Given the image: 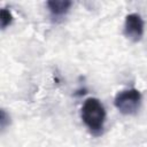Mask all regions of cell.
<instances>
[{
	"label": "cell",
	"mask_w": 147,
	"mask_h": 147,
	"mask_svg": "<svg viewBox=\"0 0 147 147\" xmlns=\"http://www.w3.org/2000/svg\"><path fill=\"white\" fill-rule=\"evenodd\" d=\"M80 117L94 136H99L102 132L106 122V110L99 99L87 98L82 106Z\"/></svg>",
	"instance_id": "obj_1"
},
{
	"label": "cell",
	"mask_w": 147,
	"mask_h": 147,
	"mask_svg": "<svg viewBox=\"0 0 147 147\" xmlns=\"http://www.w3.org/2000/svg\"><path fill=\"white\" fill-rule=\"evenodd\" d=\"M141 102V93L137 88H127L116 94L114 105L123 115H134Z\"/></svg>",
	"instance_id": "obj_2"
},
{
	"label": "cell",
	"mask_w": 147,
	"mask_h": 147,
	"mask_svg": "<svg viewBox=\"0 0 147 147\" xmlns=\"http://www.w3.org/2000/svg\"><path fill=\"white\" fill-rule=\"evenodd\" d=\"M144 30H145V23L139 14L132 13L126 15L123 32L129 40H131L132 42L140 41L144 36Z\"/></svg>",
	"instance_id": "obj_3"
},
{
	"label": "cell",
	"mask_w": 147,
	"mask_h": 147,
	"mask_svg": "<svg viewBox=\"0 0 147 147\" xmlns=\"http://www.w3.org/2000/svg\"><path fill=\"white\" fill-rule=\"evenodd\" d=\"M72 2L70 0H49L47 1V7L51 16L54 20L62 18L70 9Z\"/></svg>",
	"instance_id": "obj_4"
},
{
	"label": "cell",
	"mask_w": 147,
	"mask_h": 147,
	"mask_svg": "<svg viewBox=\"0 0 147 147\" xmlns=\"http://www.w3.org/2000/svg\"><path fill=\"white\" fill-rule=\"evenodd\" d=\"M0 21H1V29H6L13 21V15L7 8H2L0 11Z\"/></svg>",
	"instance_id": "obj_5"
},
{
	"label": "cell",
	"mask_w": 147,
	"mask_h": 147,
	"mask_svg": "<svg viewBox=\"0 0 147 147\" xmlns=\"http://www.w3.org/2000/svg\"><path fill=\"white\" fill-rule=\"evenodd\" d=\"M9 115H7L5 109H1V115H0V125H1V130H5L6 126L9 124Z\"/></svg>",
	"instance_id": "obj_6"
},
{
	"label": "cell",
	"mask_w": 147,
	"mask_h": 147,
	"mask_svg": "<svg viewBox=\"0 0 147 147\" xmlns=\"http://www.w3.org/2000/svg\"><path fill=\"white\" fill-rule=\"evenodd\" d=\"M85 93H86V88H80V90L76 91V92L74 93V95H76V96H79V95H83V94H85Z\"/></svg>",
	"instance_id": "obj_7"
}]
</instances>
